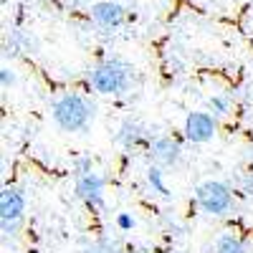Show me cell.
<instances>
[{
  "label": "cell",
  "instance_id": "cell-1",
  "mask_svg": "<svg viewBox=\"0 0 253 253\" xmlns=\"http://www.w3.org/2000/svg\"><path fill=\"white\" fill-rule=\"evenodd\" d=\"M94 119V104L81 94H63L53 101V122L63 132H81Z\"/></svg>",
  "mask_w": 253,
  "mask_h": 253
},
{
  "label": "cell",
  "instance_id": "cell-2",
  "mask_svg": "<svg viewBox=\"0 0 253 253\" xmlns=\"http://www.w3.org/2000/svg\"><path fill=\"white\" fill-rule=\"evenodd\" d=\"M129 79H132V66L124 63L119 58L112 61H104L91 71V86L99 94H107V96H117L124 94L129 89Z\"/></svg>",
  "mask_w": 253,
  "mask_h": 253
},
{
  "label": "cell",
  "instance_id": "cell-3",
  "mask_svg": "<svg viewBox=\"0 0 253 253\" xmlns=\"http://www.w3.org/2000/svg\"><path fill=\"white\" fill-rule=\"evenodd\" d=\"M195 200L203 208V213H208V215H225L230 210V203H233V195H230V187L225 182L208 180V182H203L198 187Z\"/></svg>",
  "mask_w": 253,
  "mask_h": 253
},
{
  "label": "cell",
  "instance_id": "cell-4",
  "mask_svg": "<svg viewBox=\"0 0 253 253\" xmlns=\"http://www.w3.org/2000/svg\"><path fill=\"white\" fill-rule=\"evenodd\" d=\"M26 213V195L15 187H5L0 195V225L5 236H15V230L23 223Z\"/></svg>",
  "mask_w": 253,
  "mask_h": 253
},
{
  "label": "cell",
  "instance_id": "cell-5",
  "mask_svg": "<svg viewBox=\"0 0 253 253\" xmlns=\"http://www.w3.org/2000/svg\"><path fill=\"white\" fill-rule=\"evenodd\" d=\"M218 132V122L213 114L208 112H193L187 119H185V137L195 144H203V142H210Z\"/></svg>",
  "mask_w": 253,
  "mask_h": 253
},
{
  "label": "cell",
  "instance_id": "cell-6",
  "mask_svg": "<svg viewBox=\"0 0 253 253\" xmlns=\"http://www.w3.org/2000/svg\"><path fill=\"white\" fill-rule=\"evenodd\" d=\"M76 198L84 200L89 208H101L104 205V177L89 172L76 180Z\"/></svg>",
  "mask_w": 253,
  "mask_h": 253
},
{
  "label": "cell",
  "instance_id": "cell-7",
  "mask_svg": "<svg viewBox=\"0 0 253 253\" xmlns=\"http://www.w3.org/2000/svg\"><path fill=\"white\" fill-rule=\"evenodd\" d=\"M91 18L101 28H119L124 23L126 13L119 3H114V0H101V3H96L91 8Z\"/></svg>",
  "mask_w": 253,
  "mask_h": 253
},
{
  "label": "cell",
  "instance_id": "cell-8",
  "mask_svg": "<svg viewBox=\"0 0 253 253\" xmlns=\"http://www.w3.org/2000/svg\"><path fill=\"white\" fill-rule=\"evenodd\" d=\"M180 144L172 139V137H157L155 142H152V157H155V162L157 165H162V167H172V165H177L180 162Z\"/></svg>",
  "mask_w": 253,
  "mask_h": 253
},
{
  "label": "cell",
  "instance_id": "cell-9",
  "mask_svg": "<svg viewBox=\"0 0 253 253\" xmlns=\"http://www.w3.org/2000/svg\"><path fill=\"white\" fill-rule=\"evenodd\" d=\"M139 139H142V126H139L137 122H132V119H126V122L119 126L117 142L124 144V147H132V144H137Z\"/></svg>",
  "mask_w": 253,
  "mask_h": 253
},
{
  "label": "cell",
  "instance_id": "cell-10",
  "mask_svg": "<svg viewBox=\"0 0 253 253\" xmlns=\"http://www.w3.org/2000/svg\"><path fill=\"white\" fill-rule=\"evenodd\" d=\"M215 253H246V243L238 238V236H220L218 243H215Z\"/></svg>",
  "mask_w": 253,
  "mask_h": 253
},
{
  "label": "cell",
  "instance_id": "cell-11",
  "mask_svg": "<svg viewBox=\"0 0 253 253\" xmlns=\"http://www.w3.org/2000/svg\"><path fill=\"white\" fill-rule=\"evenodd\" d=\"M79 253H122V246L117 241H109V238H101L86 248H81Z\"/></svg>",
  "mask_w": 253,
  "mask_h": 253
},
{
  "label": "cell",
  "instance_id": "cell-12",
  "mask_svg": "<svg viewBox=\"0 0 253 253\" xmlns=\"http://www.w3.org/2000/svg\"><path fill=\"white\" fill-rule=\"evenodd\" d=\"M147 182H150L160 195H170V193H167V187H165V182H162V170H160V167H150V170H147Z\"/></svg>",
  "mask_w": 253,
  "mask_h": 253
},
{
  "label": "cell",
  "instance_id": "cell-13",
  "mask_svg": "<svg viewBox=\"0 0 253 253\" xmlns=\"http://www.w3.org/2000/svg\"><path fill=\"white\" fill-rule=\"evenodd\" d=\"M208 107H210V112H213L215 117L228 114V99H225V96H213V99L208 101Z\"/></svg>",
  "mask_w": 253,
  "mask_h": 253
},
{
  "label": "cell",
  "instance_id": "cell-14",
  "mask_svg": "<svg viewBox=\"0 0 253 253\" xmlns=\"http://www.w3.org/2000/svg\"><path fill=\"white\" fill-rule=\"evenodd\" d=\"M0 79H3V89H8V86H13V84H15V74L8 66L0 69Z\"/></svg>",
  "mask_w": 253,
  "mask_h": 253
},
{
  "label": "cell",
  "instance_id": "cell-15",
  "mask_svg": "<svg viewBox=\"0 0 253 253\" xmlns=\"http://www.w3.org/2000/svg\"><path fill=\"white\" fill-rule=\"evenodd\" d=\"M76 170H79V177L81 175H89L91 172V160H79L76 162Z\"/></svg>",
  "mask_w": 253,
  "mask_h": 253
},
{
  "label": "cell",
  "instance_id": "cell-16",
  "mask_svg": "<svg viewBox=\"0 0 253 253\" xmlns=\"http://www.w3.org/2000/svg\"><path fill=\"white\" fill-rule=\"evenodd\" d=\"M117 223H119V228H124V230L134 225V220H132L129 215H119V218H117Z\"/></svg>",
  "mask_w": 253,
  "mask_h": 253
},
{
  "label": "cell",
  "instance_id": "cell-17",
  "mask_svg": "<svg viewBox=\"0 0 253 253\" xmlns=\"http://www.w3.org/2000/svg\"><path fill=\"white\" fill-rule=\"evenodd\" d=\"M134 253H147V251H134Z\"/></svg>",
  "mask_w": 253,
  "mask_h": 253
}]
</instances>
